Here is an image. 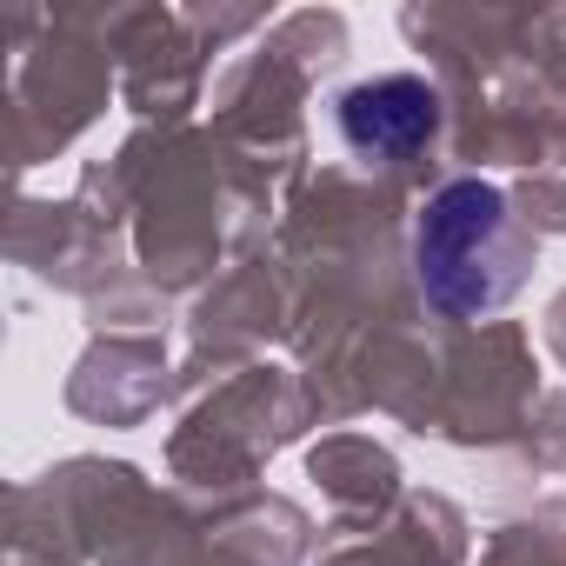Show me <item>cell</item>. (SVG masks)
<instances>
[{"label":"cell","instance_id":"cell-1","mask_svg":"<svg viewBox=\"0 0 566 566\" xmlns=\"http://www.w3.org/2000/svg\"><path fill=\"white\" fill-rule=\"evenodd\" d=\"M533 260L539 240L493 180H447L413 227V280L447 321H486L513 307Z\"/></svg>","mask_w":566,"mask_h":566},{"label":"cell","instance_id":"cell-2","mask_svg":"<svg viewBox=\"0 0 566 566\" xmlns=\"http://www.w3.org/2000/svg\"><path fill=\"white\" fill-rule=\"evenodd\" d=\"M334 127L360 167H407L440 140L447 107L420 74H374L334 101Z\"/></svg>","mask_w":566,"mask_h":566}]
</instances>
